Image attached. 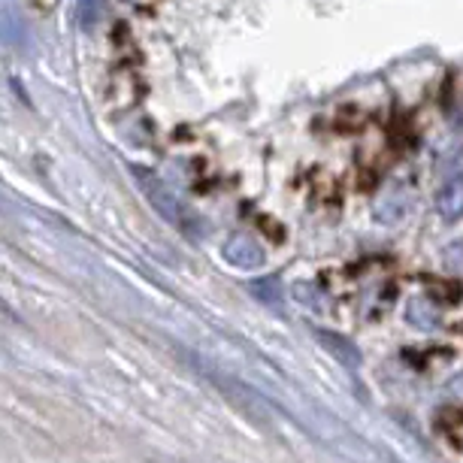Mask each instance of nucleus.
Here are the masks:
<instances>
[{
    "mask_svg": "<svg viewBox=\"0 0 463 463\" xmlns=\"http://www.w3.org/2000/svg\"><path fill=\"white\" fill-rule=\"evenodd\" d=\"M188 361L194 364V370L203 375V379L213 384L218 394H222L233 409H237V412L246 418L251 427H258V430H273V415H269V406L264 403V397H260L255 388H249L246 382L233 379L231 373H222L218 366L206 364L203 357H197V354H188Z\"/></svg>",
    "mask_w": 463,
    "mask_h": 463,
    "instance_id": "f257e3e1",
    "label": "nucleus"
},
{
    "mask_svg": "<svg viewBox=\"0 0 463 463\" xmlns=\"http://www.w3.org/2000/svg\"><path fill=\"white\" fill-rule=\"evenodd\" d=\"M137 173H139V170H137ZM139 176H143V179H137V182L146 188V194H148V200H152V206L158 209V213H161L164 218H167V222L176 224L179 231H188V227H185V213H182L179 200L173 197L164 185H158V182L148 176V173H139Z\"/></svg>",
    "mask_w": 463,
    "mask_h": 463,
    "instance_id": "f03ea898",
    "label": "nucleus"
},
{
    "mask_svg": "<svg viewBox=\"0 0 463 463\" xmlns=\"http://www.w3.org/2000/svg\"><path fill=\"white\" fill-rule=\"evenodd\" d=\"M224 258L240 269H258L264 264V249L251 237H246V233H237V237L224 242Z\"/></svg>",
    "mask_w": 463,
    "mask_h": 463,
    "instance_id": "7ed1b4c3",
    "label": "nucleus"
},
{
    "mask_svg": "<svg viewBox=\"0 0 463 463\" xmlns=\"http://www.w3.org/2000/svg\"><path fill=\"white\" fill-rule=\"evenodd\" d=\"M318 339L327 345V352H330V354H336L339 361H343V364L348 366V370H357V364H361V354L354 352L348 339H343L339 334H327V330H318Z\"/></svg>",
    "mask_w": 463,
    "mask_h": 463,
    "instance_id": "20e7f679",
    "label": "nucleus"
},
{
    "mask_svg": "<svg viewBox=\"0 0 463 463\" xmlns=\"http://www.w3.org/2000/svg\"><path fill=\"white\" fill-rule=\"evenodd\" d=\"M439 213L445 218H454L463 213V179L445 182L442 194H439Z\"/></svg>",
    "mask_w": 463,
    "mask_h": 463,
    "instance_id": "39448f33",
    "label": "nucleus"
},
{
    "mask_svg": "<svg viewBox=\"0 0 463 463\" xmlns=\"http://www.w3.org/2000/svg\"><path fill=\"white\" fill-rule=\"evenodd\" d=\"M0 316H4V318H10V321H15V325H22L19 312H15V309H13V306H10V303H6V300H4V297H0Z\"/></svg>",
    "mask_w": 463,
    "mask_h": 463,
    "instance_id": "423d86ee",
    "label": "nucleus"
}]
</instances>
